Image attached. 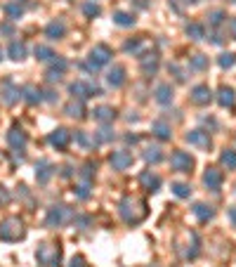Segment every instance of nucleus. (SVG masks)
<instances>
[{"label": "nucleus", "mask_w": 236, "mask_h": 267, "mask_svg": "<svg viewBox=\"0 0 236 267\" xmlns=\"http://www.w3.org/2000/svg\"><path fill=\"white\" fill-rule=\"evenodd\" d=\"M118 213L128 225H140L146 218V201L137 199V196H125L118 203Z\"/></svg>", "instance_id": "f257e3e1"}, {"label": "nucleus", "mask_w": 236, "mask_h": 267, "mask_svg": "<svg viewBox=\"0 0 236 267\" xmlns=\"http://www.w3.org/2000/svg\"><path fill=\"white\" fill-rule=\"evenodd\" d=\"M71 220H76V213L69 206H50L47 215H45V225L47 227H62V225L71 222Z\"/></svg>", "instance_id": "f03ea898"}, {"label": "nucleus", "mask_w": 236, "mask_h": 267, "mask_svg": "<svg viewBox=\"0 0 236 267\" xmlns=\"http://www.w3.org/2000/svg\"><path fill=\"white\" fill-rule=\"evenodd\" d=\"M24 234H26V229L19 218H5L0 222V239L2 241H19L24 239Z\"/></svg>", "instance_id": "7ed1b4c3"}, {"label": "nucleus", "mask_w": 236, "mask_h": 267, "mask_svg": "<svg viewBox=\"0 0 236 267\" xmlns=\"http://www.w3.org/2000/svg\"><path fill=\"white\" fill-rule=\"evenodd\" d=\"M38 263L45 267H59L62 265V248L54 243H43L38 248Z\"/></svg>", "instance_id": "20e7f679"}, {"label": "nucleus", "mask_w": 236, "mask_h": 267, "mask_svg": "<svg viewBox=\"0 0 236 267\" xmlns=\"http://www.w3.org/2000/svg\"><path fill=\"white\" fill-rule=\"evenodd\" d=\"M69 93L73 95L76 99H90V97H99L102 95V90L97 88V85H92V83H88V80H73L71 85H69Z\"/></svg>", "instance_id": "39448f33"}, {"label": "nucleus", "mask_w": 236, "mask_h": 267, "mask_svg": "<svg viewBox=\"0 0 236 267\" xmlns=\"http://www.w3.org/2000/svg\"><path fill=\"white\" fill-rule=\"evenodd\" d=\"M0 97H2V102H5L7 107H12V104H17L19 99H24V88L14 85L12 78H5L2 80V85H0Z\"/></svg>", "instance_id": "423d86ee"}, {"label": "nucleus", "mask_w": 236, "mask_h": 267, "mask_svg": "<svg viewBox=\"0 0 236 267\" xmlns=\"http://www.w3.org/2000/svg\"><path fill=\"white\" fill-rule=\"evenodd\" d=\"M111 57H114V52H111V48L109 45H104V43H99V45H94L90 50V64L94 67V71L97 69H102V67H106L109 62H111Z\"/></svg>", "instance_id": "0eeeda50"}, {"label": "nucleus", "mask_w": 236, "mask_h": 267, "mask_svg": "<svg viewBox=\"0 0 236 267\" xmlns=\"http://www.w3.org/2000/svg\"><path fill=\"white\" fill-rule=\"evenodd\" d=\"M170 166H172V170H177V173H191V168H194V156L187 154V151H182V149H177V151H172Z\"/></svg>", "instance_id": "6e6552de"}, {"label": "nucleus", "mask_w": 236, "mask_h": 267, "mask_svg": "<svg viewBox=\"0 0 236 267\" xmlns=\"http://www.w3.org/2000/svg\"><path fill=\"white\" fill-rule=\"evenodd\" d=\"M132 154L128 149H118V151H111V156H109V163L114 166V170H125V168H130L132 166Z\"/></svg>", "instance_id": "1a4fd4ad"}, {"label": "nucleus", "mask_w": 236, "mask_h": 267, "mask_svg": "<svg viewBox=\"0 0 236 267\" xmlns=\"http://www.w3.org/2000/svg\"><path fill=\"white\" fill-rule=\"evenodd\" d=\"M187 142L191 147H198V149H210V145H212L208 130H189L187 133Z\"/></svg>", "instance_id": "9d476101"}, {"label": "nucleus", "mask_w": 236, "mask_h": 267, "mask_svg": "<svg viewBox=\"0 0 236 267\" xmlns=\"http://www.w3.org/2000/svg\"><path fill=\"white\" fill-rule=\"evenodd\" d=\"M7 142H10V147L17 149V151H24V147H26V142H28V137L26 133L19 128V125H12L10 128V133H7Z\"/></svg>", "instance_id": "9b49d317"}, {"label": "nucleus", "mask_w": 236, "mask_h": 267, "mask_svg": "<svg viewBox=\"0 0 236 267\" xmlns=\"http://www.w3.org/2000/svg\"><path fill=\"white\" fill-rule=\"evenodd\" d=\"M224 182V175L222 170H217V168H206V173H203V185L212 192H217V189L222 187Z\"/></svg>", "instance_id": "f8f14e48"}, {"label": "nucleus", "mask_w": 236, "mask_h": 267, "mask_svg": "<svg viewBox=\"0 0 236 267\" xmlns=\"http://www.w3.org/2000/svg\"><path fill=\"white\" fill-rule=\"evenodd\" d=\"M210 99H212V90H210L208 85H194V90H191V102L198 104V107H206L210 104Z\"/></svg>", "instance_id": "ddd939ff"}, {"label": "nucleus", "mask_w": 236, "mask_h": 267, "mask_svg": "<svg viewBox=\"0 0 236 267\" xmlns=\"http://www.w3.org/2000/svg\"><path fill=\"white\" fill-rule=\"evenodd\" d=\"M47 142H50L54 149H66L69 147V142H71V133H69L66 128H57V130L50 133Z\"/></svg>", "instance_id": "4468645a"}, {"label": "nucleus", "mask_w": 236, "mask_h": 267, "mask_svg": "<svg viewBox=\"0 0 236 267\" xmlns=\"http://www.w3.org/2000/svg\"><path fill=\"white\" fill-rule=\"evenodd\" d=\"M92 119L97 121V123H102V125H109V123H114V121H116V109L102 104V107L92 109Z\"/></svg>", "instance_id": "2eb2a0df"}, {"label": "nucleus", "mask_w": 236, "mask_h": 267, "mask_svg": "<svg viewBox=\"0 0 236 267\" xmlns=\"http://www.w3.org/2000/svg\"><path fill=\"white\" fill-rule=\"evenodd\" d=\"M66 69H69V62L66 59H54L52 64H50V69H47V73H45V78L50 80V83H54V80H59L62 76L66 73Z\"/></svg>", "instance_id": "dca6fc26"}, {"label": "nucleus", "mask_w": 236, "mask_h": 267, "mask_svg": "<svg viewBox=\"0 0 236 267\" xmlns=\"http://www.w3.org/2000/svg\"><path fill=\"white\" fill-rule=\"evenodd\" d=\"M172 97H175V93H172L170 83H161V85H156V90H154V99H156L158 104L168 107V104L172 102Z\"/></svg>", "instance_id": "f3484780"}, {"label": "nucleus", "mask_w": 236, "mask_h": 267, "mask_svg": "<svg viewBox=\"0 0 236 267\" xmlns=\"http://www.w3.org/2000/svg\"><path fill=\"white\" fill-rule=\"evenodd\" d=\"M52 175H54L52 163H47L45 159H40L38 163H36V180H38V185H47Z\"/></svg>", "instance_id": "a211bd4d"}, {"label": "nucleus", "mask_w": 236, "mask_h": 267, "mask_svg": "<svg viewBox=\"0 0 236 267\" xmlns=\"http://www.w3.org/2000/svg\"><path fill=\"white\" fill-rule=\"evenodd\" d=\"M45 36L50 40H59L66 36V24L62 22V19H52L47 26H45Z\"/></svg>", "instance_id": "6ab92c4d"}, {"label": "nucleus", "mask_w": 236, "mask_h": 267, "mask_svg": "<svg viewBox=\"0 0 236 267\" xmlns=\"http://www.w3.org/2000/svg\"><path fill=\"white\" fill-rule=\"evenodd\" d=\"M217 104L222 109H232L236 104V93L234 88H227V85H222L220 90H217Z\"/></svg>", "instance_id": "aec40b11"}, {"label": "nucleus", "mask_w": 236, "mask_h": 267, "mask_svg": "<svg viewBox=\"0 0 236 267\" xmlns=\"http://www.w3.org/2000/svg\"><path fill=\"white\" fill-rule=\"evenodd\" d=\"M140 182H142V187L146 192H151V194H156L158 189H161V177L156 173H151V170H144V173L140 175Z\"/></svg>", "instance_id": "412c9836"}, {"label": "nucleus", "mask_w": 236, "mask_h": 267, "mask_svg": "<svg viewBox=\"0 0 236 267\" xmlns=\"http://www.w3.org/2000/svg\"><path fill=\"white\" fill-rule=\"evenodd\" d=\"M106 83L111 88H120L125 83V69L120 67V64H114V67L109 69V73H106Z\"/></svg>", "instance_id": "4be33fe9"}, {"label": "nucleus", "mask_w": 236, "mask_h": 267, "mask_svg": "<svg viewBox=\"0 0 236 267\" xmlns=\"http://www.w3.org/2000/svg\"><path fill=\"white\" fill-rule=\"evenodd\" d=\"M43 99H45V93L40 90L38 85H24V102H26V104L36 107Z\"/></svg>", "instance_id": "5701e85b"}, {"label": "nucleus", "mask_w": 236, "mask_h": 267, "mask_svg": "<svg viewBox=\"0 0 236 267\" xmlns=\"http://www.w3.org/2000/svg\"><path fill=\"white\" fill-rule=\"evenodd\" d=\"M158 64H161V59H158L156 52L144 54V57H142V73H144V76H154L158 71Z\"/></svg>", "instance_id": "b1692460"}, {"label": "nucleus", "mask_w": 236, "mask_h": 267, "mask_svg": "<svg viewBox=\"0 0 236 267\" xmlns=\"http://www.w3.org/2000/svg\"><path fill=\"white\" fill-rule=\"evenodd\" d=\"M64 114L71 116V119H83V116H85V104H83V99H76V97H73L64 107Z\"/></svg>", "instance_id": "393cba45"}, {"label": "nucleus", "mask_w": 236, "mask_h": 267, "mask_svg": "<svg viewBox=\"0 0 236 267\" xmlns=\"http://www.w3.org/2000/svg\"><path fill=\"white\" fill-rule=\"evenodd\" d=\"M191 211L198 218V222H210L215 218V211H212V206H208V203H194Z\"/></svg>", "instance_id": "a878e982"}, {"label": "nucleus", "mask_w": 236, "mask_h": 267, "mask_svg": "<svg viewBox=\"0 0 236 267\" xmlns=\"http://www.w3.org/2000/svg\"><path fill=\"white\" fill-rule=\"evenodd\" d=\"M26 43H22V40H12L10 43V48H7V54H10V59L14 62H22L24 57H26Z\"/></svg>", "instance_id": "bb28decb"}, {"label": "nucleus", "mask_w": 236, "mask_h": 267, "mask_svg": "<svg viewBox=\"0 0 236 267\" xmlns=\"http://www.w3.org/2000/svg\"><path fill=\"white\" fill-rule=\"evenodd\" d=\"M151 133L156 135L158 140H170L172 137L170 125H168L165 121H154V123H151Z\"/></svg>", "instance_id": "cd10ccee"}, {"label": "nucleus", "mask_w": 236, "mask_h": 267, "mask_svg": "<svg viewBox=\"0 0 236 267\" xmlns=\"http://www.w3.org/2000/svg\"><path fill=\"white\" fill-rule=\"evenodd\" d=\"M111 140H116V133L109 128V125H102L97 133H94V145H106V142H111Z\"/></svg>", "instance_id": "c85d7f7f"}, {"label": "nucleus", "mask_w": 236, "mask_h": 267, "mask_svg": "<svg viewBox=\"0 0 236 267\" xmlns=\"http://www.w3.org/2000/svg\"><path fill=\"white\" fill-rule=\"evenodd\" d=\"M187 36L191 40H203L206 38V26L203 24H198V22H191V24H187Z\"/></svg>", "instance_id": "c756f323"}, {"label": "nucleus", "mask_w": 236, "mask_h": 267, "mask_svg": "<svg viewBox=\"0 0 236 267\" xmlns=\"http://www.w3.org/2000/svg\"><path fill=\"white\" fill-rule=\"evenodd\" d=\"M135 14H130V12H114V24H118V26H125V28H130V26H135Z\"/></svg>", "instance_id": "7c9ffc66"}, {"label": "nucleus", "mask_w": 236, "mask_h": 267, "mask_svg": "<svg viewBox=\"0 0 236 267\" xmlns=\"http://www.w3.org/2000/svg\"><path fill=\"white\" fill-rule=\"evenodd\" d=\"M220 163H222L227 170H234L236 168V151L234 149H224L222 154H220Z\"/></svg>", "instance_id": "2f4dec72"}, {"label": "nucleus", "mask_w": 236, "mask_h": 267, "mask_svg": "<svg viewBox=\"0 0 236 267\" xmlns=\"http://www.w3.org/2000/svg\"><path fill=\"white\" fill-rule=\"evenodd\" d=\"M92 180H94V163L88 161V163L78 170V182H90L92 185Z\"/></svg>", "instance_id": "473e14b6"}, {"label": "nucleus", "mask_w": 236, "mask_h": 267, "mask_svg": "<svg viewBox=\"0 0 236 267\" xmlns=\"http://www.w3.org/2000/svg\"><path fill=\"white\" fill-rule=\"evenodd\" d=\"M142 156H144L146 163H154V166H156V163H161V161H163V151H161L158 147H146Z\"/></svg>", "instance_id": "72a5a7b5"}, {"label": "nucleus", "mask_w": 236, "mask_h": 267, "mask_svg": "<svg viewBox=\"0 0 236 267\" xmlns=\"http://www.w3.org/2000/svg\"><path fill=\"white\" fill-rule=\"evenodd\" d=\"M33 52H36V59H38V62H50V59L57 57V54L52 52V48H47V45H36Z\"/></svg>", "instance_id": "f704fd0d"}, {"label": "nucleus", "mask_w": 236, "mask_h": 267, "mask_svg": "<svg viewBox=\"0 0 236 267\" xmlns=\"http://www.w3.org/2000/svg\"><path fill=\"white\" fill-rule=\"evenodd\" d=\"M170 189H172V194H175L177 199H189V196H191V187L184 185V182H172Z\"/></svg>", "instance_id": "c9c22d12"}, {"label": "nucleus", "mask_w": 236, "mask_h": 267, "mask_svg": "<svg viewBox=\"0 0 236 267\" xmlns=\"http://www.w3.org/2000/svg\"><path fill=\"white\" fill-rule=\"evenodd\" d=\"M189 67L194 69V71H206V69H208V57H206V54H194V57H189Z\"/></svg>", "instance_id": "e433bc0d"}, {"label": "nucleus", "mask_w": 236, "mask_h": 267, "mask_svg": "<svg viewBox=\"0 0 236 267\" xmlns=\"http://www.w3.org/2000/svg\"><path fill=\"white\" fill-rule=\"evenodd\" d=\"M2 12L7 14L10 19H19V17L24 14V7H22L19 2H7V5H2Z\"/></svg>", "instance_id": "4c0bfd02"}, {"label": "nucleus", "mask_w": 236, "mask_h": 267, "mask_svg": "<svg viewBox=\"0 0 236 267\" xmlns=\"http://www.w3.org/2000/svg\"><path fill=\"white\" fill-rule=\"evenodd\" d=\"M224 19H227V12H224V10H212V12H208V24L212 28H217Z\"/></svg>", "instance_id": "58836bf2"}, {"label": "nucleus", "mask_w": 236, "mask_h": 267, "mask_svg": "<svg viewBox=\"0 0 236 267\" xmlns=\"http://www.w3.org/2000/svg\"><path fill=\"white\" fill-rule=\"evenodd\" d=\"M90 189H92L90 182H78L76 189H73V194H76L80 201H88V199H90Z\"/></svg>", "instance_id": "ea45409f"}, {"label": "nucleus", "mask_w": 236, "mask_h": 267, "mask_svg": "<svg viewBox=\"0 0 236 267\" xmlns=\"http://www.w3.org/2000/svg\"><path fill=\"white\" fill-rule=\"evenodd\" d=\"M217 64L222 69H232L236 64V57L232 52H224V54H220V59H217Z\"/></svg>", "instance_id": "a19ab883"}, {"label": "nucleus", "mask_w": 236, "mask_h": 267, "mask_svg": "<svg viewBox=\"0 0 236 267\" xmlns=\"http://www.w3.org/2000/svg\"><path fill=\"white\" fill-rule=\"evenodd\" d=\"M83 12H85V17H97V14L102 12V7L97 2H85L83 5Z\"/></svg>", "instance_id": "79ce46f5"}, {"label": "nucleus", "mask_w": 236, "mask_h": 267, "mask_svg": "<svg viewBox=\"0 0 236 267\" xmlns=\"http://www.w3.org/2000/svg\"><path fill=\"white\" fill-rule=\"evenodd\" d=\"M140 48H142V40H140V38L128 40V43L123 45V50H125V52H132V54H137V52H140Z\"/></svg>", "instance_id": "37998d69"}, {"label": "nucleus", "mask_w": 236, "mask_h": 267, "mask_svg": "<svg viewBox=\"0 0 236 267\" xmlns=\"http://www.w3.org/2000/svg\"><path fill=\"white\" fill-rule=\"evenodd\" d=\"M73 137H76V142H78L80 147H90V145H94V142H90V140L85 137V133H83V130H76V135H73Z\"/></svg>", "instance_id": "c03bdc74"}, {"label": "nucleus", "mask_w": 236, "mask_h": 267, "mask_svg": "<svg viewBox=\"0 0 236 267\" xmlns=\"http://www.w3.org/2000/svg\"><path fill=\"white\" fill-rule=\"evenodd\" d=\"M168 71H170V73H175V78L180 80V83H182L184 78H187V76H184V71L180 67H177V64H170V67H168Z\"/></svg>", "instance_id": "a18cd8bd"}, {"label": "nucleus", "mask_w": 236, "mask_h": 267, "mask_svg": "<svg viewBox=\"0 0 236 267\" xmlns=\"http://www.w3.org/2000/svg\"><path fill=\"white\" fill-rule=\"evenodd\" d=\"M0 36H14V26L7 22V24H0Z\"/></svg>", "instance_id": "49530a36"}, {"label": "nucleus", "mask_w": 236, "mask_h": 267, "mask_svg": "<svg viewBox=\"0 0 236 267\" xmlns=\"http://www.w3.org/2000/svg\"><path fill=\"white\" fill-rule=\"evenodd\" d=\"M227 28H229V36L236 40V17H232L229 19V24H227Z\"/></svg>", "instance_id": "de8ad7c7"}, {"label": "nucleus", "mask_w": 236, "mask_h": 267, "mask_svg": "<svg viewBox=\"0 0 236 267\" xmlns=\"http://www.w3.org/2000/svg\"><path fill=\"white\" fill-rule=\"evenodd\" d=\"M69 267H85V260H83L80 255H76V258H71V263H69Z\"/></svg>", "instance_id": "09e8293b"}, {"label": "nucleus", "mask_w": 236, "mask_h": 267, "mask_svg": "<svg viewBox=\"0 0 236 267\" xmlns=\"http://www.w3.org/2000/svg\"><path fill=\"white\" fill-rule=\"evenodd\" d=\"M10 201V192L5 187H0V203H7Z\"/></svg>", "instance_id": "8fccbe9b"}, {"label": "nucleus", "mask_w": 236, "mask_h": 267, "mask_svg": "<svg viewBox=\"0 0 236 267\" xmlns=\"http://www.w3.org/2000/svg\"><path fill=\"white\" fill-rule=\"evenodd\" d=\"M227 215H229V220H232V225L236 227V206H232L229 211H227Z\"/></svg>", "instance_id": "3c124183"}, {"label": "nucleus", "mask_w": 236, "mask_h": 267, "mask_svg": "<svg viewBox=\"0 0 236 267\" xmlns=\"http://www.w3.org/2000/svg\"><path fill=\"white\" fill-rule=\"evenodd\" d=\"M123 140H125L128 145H137V142H140V137H137V135H125Z\"/></svg>", "instance_id": "603ef678"}, {"label": "nucleus", "mask_w": 236, "mask_h": 267, "mask_svg": "<svg viewBox=\"0 0 236 267\" xmlns=\"http://www.w3.org/2000/svg\"><path fill=\"white\" fill-rule=\"evenodd\" d=\"M62 175H64V177H71V175H73V168H71V166H64Z\"/></svg>", "instance_id": "864d4df0"}, {"label": "nucleus", "mask_w": 236, "mask_h": 267, "mask_svg": "<svg viewBox=\"0 0 236 267\" xmlns=\"http://www.w3.org/2000/svg\"><path fill=\"white\" fill-rule=\"evenodd\" d=\"M45 99H47V102H54V99H57V95H54L52 90H47V93H45Z\"/></svg>", "instance_id": "5fc2aeb1"}, {"label": "nucleus", "mask_w": 236, "mask_h": 267, "mask_svg": "<svg viewBox=\"0 0 236 267\" xmlns=\"http://www.w3.org/2000/svg\"><path fill=\"white\" fill-rule=\"evenodd\" d=\"M184 5H194V2H198V0H182Z\"/></svg>", "instance_id": "6e6d98bb"}, {"label": "nucleus", "mask_w": 236, "mask_h": 267, "mask_svg": "<svg viewBox=\"0 0 236 267\" xmlns=\"http://www.w3.org/2000/svg\"><path fill=\"white\" fill-rule=\"evenodd\" d=\"M0 59H2V50H0Z\"/></svg>", "instance_id": "4d7b16f0"}]
</instances>
